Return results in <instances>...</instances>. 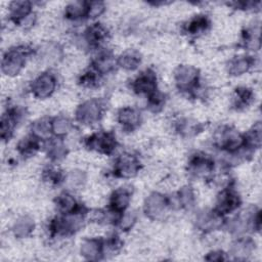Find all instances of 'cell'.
I'll return each mask as SVG.
<instances>
[{
    "label": "cell",
    "instance_id": "52a82bcc",
    "mask_svg": "<svg viewBox=\"0 0 262 262\" xmlns=\"http://www.w3.org/2000/svg\"><path fill=\"white\" fill-rule=\"evenodd\" d=\"M140 165L136 157L130 154H124L117 160L115 166V173L119 177L130 178L133 177L139 170Z\"/></svg>",
    "mask_w": 262,
    "mask_h": 262
},
{
    "label": "cell",
    "instance_id": "cb8c5ba5",
    "mask_svg": "<svg viewBox=\"0 0 262 262\" xmlns=\"http://www.w3.org/2000/svg\"><path fill=\"white\" fill-rule=\"evenodd\" d=\"M40 57L46 62H54L57 61L61 55V50L58 45L53 43L44 44L40 48Z\"/></svg>",
    "mask_w": 262,
    "mask_h": 262
},
{
    "label": "cell",
    "instance_id": "7a4b0ae2",
    "mask_svg": "<svg viewBox=\"0 0 262 262\" xmlns=\"http://www.w3.org/2000/svg\"><path fill=\"white\" fill-rule=\"evenodd\" d=\"M216 142L221 148L231 152H234L246 145L245 136L230 127H224L216 133Z\"/></svg>",
    "mask_w": 262,
    "mask_h": 262
},
{
    "label": "cell",
    "instance_id": "4dcf8cb0",
    "mask_svg": "<svg viewBox=\"0 0 262 262\" xmlns=\"http://www.w3.org/2000/svg\"><path fill=\"white\" fill-rule=\"evenodd\" d=\"M177 199H178V204L181 207H184L186 209L191 208L194 203V194L191 187L189 186L182 187L178 192Z\"/></svg>",
    "mask_w": 262,
    "mask_h": 262
},
{
    "label": "cell",
    "instance_id": "83f0119b",
    "mask_svg": "<svg viewBox=\"0 0 262 262\" xmlns=\"http://www.w3.org/2000/svg\"><path fill=\"white\" fill-rule=\"evenodd\" d=\"M86 181V175L81 170H72L70 171L64 179L66 184L70 188H79Z\"/></svg>",
    "mask_w": 262,
    "mask_h": 262
},
{
    "label": "cell",
    "instance_id": "e0dca14e",
    "mask_svg": "<svg viewBox=\"0 0 262 262\" xmlns=\"http://www.w3.org/2000/svg\"><path fill=\"white\" fill-rule=\"evenodd\" d=\"M34 220L29 216L19 217L13 224L12 231L16 237L23 238L29 236L34 229Z\"/></svg>",
    "mask_w": 262,
    "mask_h": 262
},
{
    "label": "cell",
    "instance_id": "836d02e7",
    "mask_svg": "<svg viewBox=\"0 0 262 262\" xmlns=\"http://www.w3.org/2000/svg\"><path fill=\"white\" fill-rule=\"evenodd\" d=\"M253 97V93L250 89L247 88H237L235 91V105L236 106H246L248 105Z\"/></svg>",
    "mask_w": 262,
    "mask_h": 262
},
{
    "label": "cell",
    "instance_id": "8992f818",
    "mask_svg": "<svg viewBox=\"0 0 262 262\" xmlns=\"http://www.w3.org/2000/svg\"><path fill=\"white\" fill-rule=\"evenodd\" d=\"M56 86V81L50 73H43L38 76L32 84V92L38 98H46L50 96Z\"/></svg>",
    "mask_w": 262,
    "mask_h": 262
},
{
    "label": "cell",
    "instance_id": "277c9868",
    "mask_svg": "<svg viewBox=\"0 0 262 262\" xmlns=\"http://www.w3.org/2000/svg\"><path fill=\"white\" fill-rule=\"evenodd\" d=\"M176 85L181 90H191L199 80V71L192 66H179L174 74Z\"/></svg>",
    "mask_w": 262,
    "mask_h": 262
},
{
    "label": "cell",
    "instance_id": "ac0fdd59",
    "mask_svg": "<svg viewBox=\"0 0 262 262\" xmlns=\"http://www.w3.org/2000/svg\"><path fill=\"white\" fill-rule=\"evenodd\" d=\"M190 169L196 176H205L213 169V163L206 157L195 156L190 162Z\"/></svg>",
    "mask_w": 262,
    "mask_h": 262
},
{
    "label": "cell",
    "instance_id": "d4e9b609",
    "mask_svg": "<svg viewBox=\"0 0 262 262\" xmlns=\"http://www.w3.org/2000/svg\"><path fill=\"white\" fill-rule=\"evenodd\" d=\"M87 3L82 1L71 2L66 7V15L71 19H78L87 15Z\"/></svg>",
    "mask_w": 262,
    "mask_h": 262
},
{
    "label": "cell",
    "instance_id": "484cf974",
    "mask_svg": "<svg viewBox=\"0 0 262 262\" xmlns=\"http://www.w3.org/2000/svg\"><path fill=\"white\" fill-rule=\"evenodd\" d=\"M254 248V244L250 239H239L232 245L231 253L236 257V259H245L251 254Z\"/></svg>",
    "mask_w": 262,
    "mask_h": 262
},
{
    "label": "cell",
    "instance_id": "5bb4252c",
    "mask_svg": "<svg viewBox=\"0 0 262 262\" xmlns=\"http://www.w3.org/2000/svg\"><path fill=\"white\" fill-rule=\"evenodd\" d=\"M118 121L125 128L133 129L139 124L140 114L137 110L133 107H129V106L123 107L118 113Z\"/></svg>",
    "mask_w": 262,
    "mask_h": 262
},
{
    "label": "cell",
    "instance_id": "4fadbf2b",
    "mask_svg": "<svg viewBox=\"0 0 262 262\" xmlns=\"http://www.w3.org/2000/svg\"><path fill=\"white\" fill-rule=\"evenodd\" d=\"M32 10V4L29 1H13L9 5V14L11 19L21 21L30 16Z\"/></svg>",
    "mask_w": 262,
    "mask_h": 262
},
{
    "label": "cell",
    "instance_id": "5b68a950",
    "mask_svg": "<svg viewBox=\"0 0 262 262\" xmlns=\"http://www.w3.org/2000/svg\"><path fill=\"white\" fill-rule=\"evenodd\" d=\"M169 205L168 199L160 192L150 193L144 202V212L150 219L161 217Z\"/></svg>",
    "mask_w": 262,
    "mask_h": 262
},
{
    "label": "cell",
    "instance_id": "3957f363",
    "mask_svg": "<svg viewBox=\"0 0 262 262\" xmlns=\"http://www.w3.org/2000/svg\"><path fill=\"white\" fill-rule=\"evenodd\" d=\"M102 105L97 99H89L80 104L76 112L77 120L83 124H93L101 117Z\"/></svg>",
    "mask_w": 262,
    "mask_h": 262
},
{
    "label": "cell",
    "instance_id": "2e32d148",
    "mask_svg": "<svg viewBox=\"0 0 262 262\" xmlns=\"http://www.w3.org/2000/svg\"><path fill=\"white\" fill-rule=\"evenodd\" d=\"M53 133L52 121L47 118H42L35 121L32 125V134L37 139H48Z\"/></svg>",
    "mask_w": 262,
    "mask_h": 262
},
{
    "label": "cell",
    "instance_id": "ffe728a7",
    "mask_svg": "<svg viewBox=\"0 0 262 262\" xmlns=\"http://www.w3.org/2000/svg\"><path fill=\"white\" fill-rule=\"evenodd\" d=\"M107 35L106 29L101 24H93L85 32V40L89 44H98L102 42Z\"/></svg>",
    "mask_w": 262,
    "mask_h": 262
},
{
    "label": "cell",
    "instance_id": "ba28073f",
    "mask_svg": "<svg viewBox=\"0 0 262 262\" xmlns=\"http://www.w3.org/2000/svg\"><path fill=\"white\" fill-rule=\"evenodd\" d=\"M87 144L100 152L110 154L116 146V138L111 133H96L88 138Z\"/></svg>",
    "mask_w": 262,
    "mask_h": 262
},
{
    "label": "cell",
    "instance_id": "7402d4cb",
    "mask_svg": "<svg viewBox=\"0 0 262 262\" xmlns=\"http://www.w3.org/2000/svg\"><path fill=\"white\" fill-rule=\"evenodd\" d=\"M16 123V113L14 111H10L6 114H3L1 118L0 132L2 139H8L13 131V128Z\"/></svg>",
    "mask_w": 262,
    "mask_h": 262
},
{
    "label": "cell",
    "instance_id": "e575fe53",
    "mask_svg": "<svg viewBox=\"0 0 262 262\" xmlns=\"http://www.w3.org/2000/svg\"><path fill=\"white\" fill-rule=\"evenodd\" d=\"M66 152H67V149L62 141L56 140L50 144L48 155L52 160H60L66 156Z\"/></svg>",
    "mask_w": 262,
    "mask_h": 262
},
{
    "label": "cell",
    "instance_id": "6da1fadb",
    "mask_svg": "<svg viewBox=\"0 0 262 262\" xmlns=\"http://www.w3.org/2000/svg\"><path fill=\"white\" fill-rule=\"evenodd\" d=\"M29 52V49L25 46L8 50L2 58V72L10 77L16 76L23 69Z\"/></svg>",
    "mask_w": 262,
    "mask_h": 262
},
{
    "label": "cell",
    "instance_id": "f546056e",
    "mask_svg": "<svg viewBox=\"0 0 262 262\" xmlns=\"http://www.w3.org/2000/svg\"><path fill=\"white\" fill-rule=\"evenodd\" d=\"M245 143L251 147H259L261 144V124L256 123L245 137Z\"/></svg>",
    "mask_w": 262,
    "mask_h": 262
},
{
    "label": "cell",
    "instance_id": "9c48e42d",
    "mask_svg": "<svg viewBox=\"0 0 262 262\" xmlns=\"http://www.w3.org/2000/svg\"><path fill=\"white\" fill-rule=\"evenodd\" d=\"M222 222V214L217 211H204L200 213L196 218L198 227L205 232L218 229L221 227Z\"/></svg>",
    "mask_w": 262,
    "mask_h": 262
},
{
    "label": "cell",
    "instance_id": "1f68e13d",
    "mask_svg": "<svg viewBox=\"0 0 262 262\" xmlns=\"http://www.w3.org/2000/svg\"><path fill=\"white\" fill-rule=\"evenodd\" d=\"M18 150L23 155L34 154L38 149V143L36 137H26L23 138L18 143Z\"/></svg>",
    "mask_w": 262,
    "mask_h": 262
},
{
    "label": "cell",
    "instance_id": "7c38bea8",
    "mask_svg": "<svg viewBox=\"0 0 262 262\" xmlns=\"http://www.w3.org/2000/svg\"><path fill=\"white\" fill-rule=\"evenodd\" d=\"M103 245L99 239H86L81 245V255L88 260H96L102 254Z\"/></svg>",
    "mask_w": 262,
    "mask_h": 262
},
{
    "label": "cell",
    "instance_id": "44dd1931",
    "mask_svg": "<svg viewBox=\"0 0 262 262\" xmlns=\"http://www.w3.org/2000/svg\"><path fill=\"white\" fill-rule=\"evenodd\" d=\"M252 66V59L248 56H238L232 58L228 63V72L232 76H241L248 72Z\"/></svg>",
    "mask_w": 262,
    "mask_h": 262
},
{
    "label": "cell",
    "instance_id": "d6986e66",
    "mask_svg": "<svg viewBox=\"0 0 262 262\" xmlns=\"http://www.w3.org/2000/svg\"><path fill=\"white\" fill-rule=\"evenodd\" d=\"M130 202V193L126 189H118L116 190L111 198V207L113 211L117 213L123 212L129 205Z\"/></svg>",
    "mask_w": 262,
    "mask_h": 262
},
{
    "label": "cell",
    "instance_id": "4316f807",
    "mask_svg": "<svg viewBox=\"0 0 262 262\" xmlns=\"http://www.w3.org/2000/svg\"><path fill=\"white\" fill-rule=\"evenodd\" d=\"M115 66L114 57L110 53L99 55L93 62V68L98 74L108 73Z\"/></svg>",
    "mask_w": 262,
    "mask_h": 262
},
{
    "label": "cell",
    "instance_id": "603a6c76",
    "mask_svg": "<svg viewBox=\"0 0 262 262\" xmlns=\"http://www.w3.org/2000/svg\"><path fill=\"white\" fill-rule=\"evenodd\" d=\"M56 206L63 214H69L77 210V203L74 196L68 192H62L57 196Z\"/></svg>",
    "mask_w": 262,
    "mask_h": 262
},
{
    "label": "cell",
    "instance_id": "8d00e7d4",
    "mask_svg": "<svg viewBox=\"0 0 262 262\" xmlns=\"http://www.w3.org/2000/svg\"><path fill=\"white\" fill-rule=\"evenodd\" d=\"M135 221H136L135 213L134 212H127L120 219V227L123 230H128L134 225Z\"/></svg>",
    "mask_w": 262,
    "mask_h": 262
},
{
    "label": "cell",
    "instance_id": "d6a6232c",
    "mask_svg": "<svg viewBox=\"0 0 262 262\" xmlns=\"http://www.w3.org/2000/svg\"><path fill=\"white\" fill-rule=\"evenodd\" d=\"M209 25V21L206 16L204 15H199L191 19L187 26V31L190 34H196L202 31H204Z\"/></svg>",
    "mask_w": 262,
    "mask_h": 262
},
{
    "label": "cell",
    "instance_id": "8fae6325",
    "mask_svg": "<svg viewBox=\"0 0 262 262\" xmlns=\"http://www.w3.org/2000/svg\"><path fill=\"white\" fill-rule=\"evenodd\" d=\"M239 199L232 190H224L218 196L216 211L220 214H227L238 207Z\"/></svg>",
    "mask_w": 262,
    "mask_h": 262
},
{
    "label": "cell",
    "instance_id": "30bf717a",
    "mask_svg": "<svg viewBox=\"0 0 262 262\" xmlns=\"http://www.w3.org/2000/svg\"><path fill=\"white\" fill-rule=\"evenodd\" d=\"M157 87V78L154 72L146 71L142 73L140 76H138L134 83L133 88L137 93H144L150 95L156 91Z\"/></svg>",
    "mask_w": 262,
    "mask_h": 262
},
{
    "label": "cell",
    "instance_id": "d590c367",
    "mask_svg": "<svg viewBox=\"0 0 262 262\" xmlns=\"http://www.w3.org/2000/svg\"><path fill=\"white\" fill-rule=\"evenodd\" d=\"M104 10V4L100 1H92L87 3V16L94 18L100 15Z\"/></svg>",
    "mask_w": 262,
    "mask_h": 262
},
{
    "label": "cell",
    "instance_id": "9a60e30c",
    "mask_svg": "<svg viewBox=\"0 0 262 262\" xmlns=\"http://www.w3.org/2000/svg\"><path fill=\"white\" fill-rule=\"evenodd\" d=\"M140 54L134 49H128L124 51L118 58V64L125 70H135L140 63Z\"/></svg>",
    "mask_w": 262,
    "mask_h": 262
},
{
    "label": "cell",
    "instance_id": "f1b7e54d",
    "mask_svg": "<svg viewBox=\"0 0 262 262\" xmlns=\"http://www.w3.org/2000/svg\"><path fill=\"white\" fill-rule=\"evenodd\" d=\"M72 124L68 118L56 117L52 120V131L55 135L62 136L66 135L71 130Z\"/></svg>",
    "mask_w": 262,
    "mask_h": 262
},
{
    "label": "cell",
    "instance_id": "74e56055",
    "mask_svg": "<svg viewBox=\"0 0 262 262\" xmlns=\"http://www.w3.org/2000/svg\"><path fill=\"white\" fill-rule=\"evenodd\" d=\"M206 259L213 260V261H221V260H224V257L222 252H212L209 254L208 257H206Z\"/></svg>",
    "mask_w": 262,
    "mask_h": 262
}]
</instances>
